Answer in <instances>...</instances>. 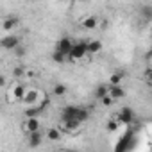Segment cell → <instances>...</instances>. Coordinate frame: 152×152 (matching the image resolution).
I'll return each mask as SVG.
<instances>
[{"mask_svg": "<svg viewBox=\"0 0 152 152\" xmlns=\"http://www.w3.org/2000/svg\"><path fill=\"white\" fill-rule=\"evenodd\" d=\"M134 145H136L134 132H132V131H127V132L120 138V141L116 143L115 150H116V152H127V150H132V148H134Z\"/></svg>", "mask_w": 152, "mask_h": 152, "instance_id": "6da1fadb", "label": "cell"}, {"mask_svg": "<svg viewBox=\"0 0 152 152\" xmlns=\"http://www.w3.org/2000/svg\"><path fill=\"white\" fill-rule=\"evenodd\" d=\"M86 45H88V41H79V43H73V45H72V50H70V54H68V57H70L72 61H79V59H83L84 56H88Z\"/></svg>", "mask_w": 152, "mask_h": 152, "instance_id": "7a4b0ae2", "label": "cell"}, {"mask_svg": "<svg viewBox=\"0 0 152 152\" xmlns=\"http://www.w3.org/2000/svg\"><path fill=\"white\" fill-rule=\"evenodd\" d=\"M18 45H20V38L15 36V34H7L6 38L0 39V47H2L4 50H15Z\"/></svg>", "mask_w": 152, "mask_h": 152, "instance_id": "3957f363", "label": "cell"}, {"mask_svg": "<svg viewBox=\"0 0 152 152\" xmlns=\"http://www.w3.org/2000/svg\"><path fill=\"white\" fill-rule=\"evenodd\" d=\"M132 120H134V111H132V107H129V106L122 107V109H120V113H118V124L129 125Z\"/></svg>", "mask_w": 152, "mask_h": 152, "instance_id": "277c9868", "label": "cell"}, {"mask_svg": "<svg viewBox=\"0 0 152 152\" xmlns=\"http://www.w3.org/2000/svg\"><path fill=\"white\" fill-rule=\"evenodd\" d=\"M72 39L68 38V36H63L59 41H57V45H56V50H59L61 54H64L66 57H68V54H70V50H72Z\"/></svg>", "mask_w": 152, "mask_h": 152, "instance_id": "5b68a950", "label": "cell"}, {"mask_svg": "<svg viewBox=\"0 0 152 152\" xmlns=\"http://www.w3.org/2000/svg\"><path fill=\"white\" fill-rule=\"evenodd\" d=\"M107 95H109L113 100H120V99H124L127 93H125V88H122L120 84H116V86H109V88H107Z\"/></svg>", "mask_w": 152, "mask_h": 152, "instance_id": "8992f818", "label": "cell"}, {"mask_svg": "<svg viewBox=\"0 0 152 152\" xmlns=\"http://www.w3.org/2000/svg\"><path fill=\"white\" fill-rule=\"evenodd\" d=\"M41 143H43V134H41V131H39V129H38V131L29 132V147L36 148V147H39Z\"/></svg>", "mask_w": 152, "mask_h": 152, "instance_id": "52a82bcc", "label": "cell"}, {"mask_svg": "<svg viewBox=\"0 0 152 152\" xmlns=\"http://www.w3.org/2000/svg\"><path fill=\"white\" fill-rule=\"evenodd\" d=\"M18 23H20V18H18V16H7V18L2 22V29L9 32V31H13L15 27H18Z\"/></svg>", "mask_w": 152, "mask_h": 152, "instance_id": "ba28073f", "label": "cell"}, {"mask_svg": "<svg viewBox=\"0 0 152 152\" xmlns=\"http://www.w3.org/2000/svg\"><path fill=\"white\" fill-rule=\"evenodd\" d=\"M23 129H25L27 132L38 131V129H39V118H38V116H29V118L25 120V125H23Z\"/></svg>", "mask_w": 152, "mask_h": 152, "instance_id": "9c48e42d", "label": "cell"}, {"mask_svg": "<svg viewBox=\"0 0 152 152\" xmlns=\"http://www.w3.org/2000/svg\"><path fill=\"white\" fill-rule=\"evenodd\" d=\"M75 113H77V106L68 104V106H64V107H63V111H61V120L75 118Z\"/></svg>", "mask_w": 152, "mask_h": 152, "instance_id": "30bf717a", "label": "cell"}, {"mask_svg": "<svg viewBox=\"0 0 152 152\" xmlns=\"http://www.w3.org/2000/svg\"><path fill=\"white\" fill-rule=\"evenodd\" d=\"M81 25H83L86 31H93V29L99 27V18H97V16H88V18H84V20L81 22Z\"/></svg>", "mask_w": 152, "mask_h": 152, "instance_id": "8fae6325", "label": "cell"}, {"mask_svg": "<svg viewBox=\"0 0 152 152\" xmlns=\"http://www.w3.org/2000/svg\"><path fill=\"white\" fill-rule=\"evenodd\" d=\"M63 125H64V129H66V131L73 132V131H77L83 124H81L77 118H68V120H63Z\"/></svg>", "mask_w": 152, "mask_h": 152, "instance_id": "7c38bea8", "label": "cell"}, {"mask_svg": "<svg viewBox=\"0 0 152 152\" xmlns=\"http://www.w3.org/2000/svg\"><path fill=\"white\" fill-rule=\"evenodd\" d=\"M86 50H88V54H99V52L102 50V43H100L99 39L88 41V45H86Z\"/></svg>", "mask_w": 152, "mask_h": 152, "instance_id": "4fadbf2b", "label": "cell"}, {"mask_svg": "<svg viewBox=\"0 0 152 152\" xmlns=\"http://www.w3.org/2000/svg\"><path fill=\"white\" fill-rule=\"evenodd\" d=\"M38 95H39V93H38L36 90L25 91V95H23V99H22V100H23L25 104H29V106H31V104H36V102H38Z\"/></svg>", "mask_w": 152, "mask_h": 152, "instance_id": "5bb4252c", "label": "cell"}, {"mask_svg": "<svg viewBox=\"0 0 152 152\" xmlns=\"http://www.w3.org/2000/svg\"><path fill=\"white\" fill-rule=\"evenodd\" d=\"M75 118H77L81 124H84V122L90 118V111H88L86 107H83V106H77V113H75Z\"/></svg>", "mask_w": 152, "mask_h": 152, "instance_id": "9a60e30c", "label": "cell"}, {"mask_svg": "<svg viewBox=\"0 0 152 152\" xmlns=\"http://www.w3.org/2000/svg\"><path fill=\"white\" fill-rule=\"evenodd\" d=\"M41 113H43V106H32L31 104V107L25 109V118H29V116H38L39 118Z\"/></svg>", "mask_w": 152, "mask_h": 152, "instance_id": "2e32d148", "label": "cell"}, {"mask_svg": "<svg viewBox=\"0 0 152 152\" xmlns=\"http://www.w3.org/2000/svg\"><path fill=\"white\" fill-rule=\"evenodd\" d=\"M124 75H125V72H116V73L109 75V86H116V84H120V83L124 81Z\"/></svg>", "mask_w": 152, "mask_h": 152, "instance_id": "e0dca14e", "label": "cell"}, {"mask_svg": "<svg viewBox=\"0 0 152 152\" xmlns=\"http://www.w3.org/2000/svg\"><path fill=\"white\" fill-rule=\"evenodd\" d=\"M107 88H109L107 84H99V86L95 88V93H93V95H95V99H99V100H100L104 95H107Z\"/></svg>", "mask_w": 152, "mask_h": 152, "instance_id": "ac0fdd59", "label": "cell"}, {"mask_svg": "<svg viewBox=\"0 0 152 152\" xmlns=\"http://www.w3.org/2000/svg\"><path fill=\"white\" fill-rule=\"evenodd\" d=\"M47 138H48L50 141H59V140H61V132H59V129H56V127L48 129V131H47Z\"/></svg>", "mask_w": 152, "mask_h": 152, "instance_id": "d6986e66", "label": "cell"}, {"mask_svg": "<svg viewBox=\"0 0 152 152\" xmlns=\"http://www.w3.org/2000/svg\"><path fill=\"white\" fill-rule=\"evenodd\" d=\"M140 13H141V16L147 20V22H150L152 20V6H148V4H145L141 9H140Z\"/></svg>", "mask_w": 152, "mask_h": 152, "instance_id": "ffe728a7", "label": "cell"}, {"mask_svg": "<svg viewBox=\"0 0 152 152\" xmlns=\"http://www.w3.org/2000/svg\"><path fill=\"white\" fill-rule=\"evenodd\" d=\"M66 91H68V88H66L64 84H56L54 90H52V95H56V97H63V95H66Z\"/></svg>", "mask_w": 152, "mask_h": 152, "instance_id": "44dd1931", "label": "cell"}, {"mask_svg": "<svg viewBox=\"0 0 152 152\" xmlns=\"http://www.w3.org/2000/svg\"><path fill=\"white\" fill-rule=\"evenodd\" d=\"M52 61H54V63H57V64H63V63L66 61V56H64V54H61L59 50H54V52H52Z\"/></svg>", "mask_w": 152, "mask_h": 152, "instance_id": "7402d4cb", "label": "cell"}, {"mask_svg": "<svg viewBox=\"0 0 152 152\" xmlns=\"http://www.w3.org/2000/svg\"><path fill=\"white\" fill-rule=\"evenodd\" d=\"M23 95H25V88H23L22 84L15 86V90H13V97H15L16 100H22V99H23Z\"/></svg>", "mask_w": 152, "mask_h": 152, "instance_id": "603a6c76", "label": "cell"}, {"mask_svg": "<svg viewBox=\"0 0 152 152\" xmlns=\"http://www.w3.org/2000/svg\"><path fill=\"white\" fill-rule=\"evenodd\" d=\"M118 125H120V124H118V120H109V122H107V125H106V129H107L109 132H115V131L118 129Z\"/></svg>", "mask_w": 152, "mask_h": 152, "instance_id": "cb8c5ba5", "label": "cell"}, {"mask_svg": "<svg viewBox=\"0 0 152 152\" xmlns=\"http://www.w3.org/2000/svg\"><path fill=\"white\" fill-rule=\"evenodd\" d=\"M100 102H102V104H104V106L107 107V106H113V102H115V100H113V99H111L109 95H104V97L100 99Z\"/></svg>", "mask_w": 152, "mask_h": 152, "instance_id": "d4e9b609", "label": "cell"}, {"mask_svg": "<svg viewBox=\"0 0 152 152\" xmlns=\"http://www.w3.org/2000/svg\"><path fill=\"white\" fill-rule=\"evenodd\" d=\"M23 73H25V68H23V66H16V68L13 70V75H15V77H22Z\"/></svg>", "mask_w": 152, "mask_h": 152, "instance_id": "484cf974", "label": "cell"}, {"mask_svg": "<svg viewBox=\"0 0 152 152\" xmlns=\"http://www.w3.org/2000/svg\"><path fill=\"white\" fill-rule=\"evenodd\" d=\"M15 50H16V56H18V57H23V56H25V47L18 45V47H16Z\"/></svg>", "mask_w": 152, "mask_h": 152, "instance_id": "4316f807", "label": "cell"}, {"mask_svg": "<svg viewBox=\"0 0 152 152\" xmlns=\"http://www.w3.org/2000/svg\"><path fill=\"white\" fill-rule=\"evenodd\" d=\"M2 86H6V77L0 73V88H2Z\"/></svg>", "mask_w": 152, "mask_h": 152, "instance_id": "83f0119b", "label": "cell"}, {"mask_svg": "<svg viewBox=\"0 0 152 152\" xmlns=\"http://www.w3.org/2000/svg\"><path fill=\"white\" fill-rule=\"evenodd\" d=\"M81 2H90V0H81Z\"/></svg>", "mask_w": 152, "mask_h": 152, "instance_id": "f1b7e54d", "label": "cell"}, {"mask_svg": "<svg viewBox=\"0 0 152 152\" xmlns=\"http://www.w3.org/2000/svg\"><path fill=\"white\" fill-rule=\"evenodd\" d=\"M31 2H38V0H31Z\"/></svg>", "mask_w": 152, "mask_h": 152, "instance_id": "f546056e", "label": "cell"}, {"mask_svg": "<svg viewBox=\"0 0 152 152\" xmlns=\"http://www.w3.org/2000/svg\"><path fill=\"white\" fill-rule=\"evenodd\" d=\"M68 2H75V0H68Z\"/></svg>", "mask_w": 152, "mask_h": 152, "instance_id": "4dcf8cb0", "label": "cell"}]
</instances>
